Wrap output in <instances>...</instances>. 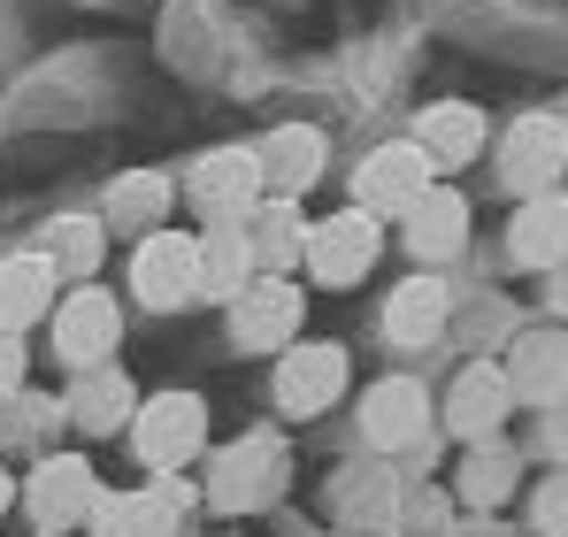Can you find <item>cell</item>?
Instances as JSON below:
<instances>
[{"mask_svg": "<svg viewBox=\"0 0 568 537\" xmlns=\"http://www.w3.org/2000/svg\"><path fill=\"white\" fill-rule=\"evenodd\" d=\"M62 415H70V430H78V438H123V430H131V415H139V384H131L115 361H108V368H85V376H70Z\"/></svg>", "mask_w": 568, "mask_h": 537, "instance_id": "cell-18", "label": "cell"}, {"mask_svg": "<svg viewBox=\"0 0 568 537\" xmlns=\"http://www.w3.org/2000/svg\"><path fill=\"white\" fill-rule=\"evenodd\" d=\"M93 507H100V468L85 460V453H47V460L23 476V515H31L39 537L85 530Z\"/></svg>", "mask_w": 568, "mask_h": 537, "instance_id": "cell-7", "label": "cell"}, {"mask_svg": "<svg viewBox=\"0 0 568 537\" xmlns=\"http://www.w3.org/2000/svg\"><path fill=\"white\" fill-rule=\"evenodd\" d=\"M530 530L538 537H568V468L538 476V492H530Z\"/></svg>", "mask_w": 568, "mask_h": 537, "instance_id": "cell-29", "label": "cell"}, {"mask_svg": "<svg viewBox=\"0 0 568 537\" xmlns=\"http://www.w3.org/2000/svg\"><path fill=\"white\" fill-rule=\"evenodd\" d=\"M239 231H246V246H254V268H262V276H284V268L300 262V246H307V215H300L292 200H270V192H262V207H254Z\"/></svg>", "mask_w": 568, "mask_h": 537, "instance_id": "cell-26", "label": "cell"}, {"mask_svg": "<svg viewBox=\"0 0 568 537\" xmlns=\"http://www.w3.org/2000/svg\"><path fill=\"white\" fill-rule=\"evenodd\" d=\"M499 354H507V361H499V376H507L515 407H554V399L568 392V331H561V323L515 331Z\"/></svg>", "mask_w": 568, "mask_h": 537, "instance_id": "cell-15", "label": "cell"}, {"mask_svg": "<svg viewBox=\"0 0 568 537\" xmlns=\"http://www.w3.org/2000/svg\"><path fill=\"white\" fill-rule=\"evenodd\" d=\"M538 453H546L554 468H568V392L554 407H538Z\"/></svg>", "mask_w": 568, "mask_h": 537, "instance_id": "cell-30", "label": "cell"}, {"mask_svg": "<svg viewBox=\"0 0 568 537\" xmlns=\"http://www.w3.org/2000/svg\"><path fill=\"white\" fill-rule=\"evenodd\" d=\"M178 200L207 231L246 223L262 207V162H254V146H207V154H192L185 178H178Z\"/></svg>", "mask_w": 568, "mask_h": 537, "instance_id": "cell-3", "label": "cell"}, {"mask_svg": "<svg viewBox=\"0 0 568 537\" xmlns=\"http://www.w3.org/2000/svg\"><path fill=\"white\" fill-rule=\"evenodd\" d=\"M16 507V476H8V460H0V515Z\"/></svg>", "mask_w": 568, "mask_h": 537, "instance_id": "cell-33", "label": "cell"}, {"mask_svg": "<svg viewBox=\"0 0 568 537\" xmlns=\"http://www.w3.org/2000/svg\"><path fill=\"white\" fill-rule=\"evenodd\" d=\"M170 207H178V178L170 170H123L108 184V200H100V231L146 239V231H170Z\"/></svg>", "mask_w": 568, "mask_h": 537, "instance_id": "cell-22", "label": "cell"}, {"mask_svg": "<svg viewBox=\"0 0 568 537\" xmlns=\"http://www.w3.org/2000/svg\"><path fill=\"white\" fill-rule=\"evenodd\" d=\"M123 438H131V460L146 476H185L207 453V399L200 392H146Z\"/></svg>", "mask_w": 568, "mask_h": 537, "instance_id": "cell-2", "label": "cell"}, {"mask_svg": "<svg viewBox=\"0 0 568 537\" xmlns=\"http://www.w3.org/2000/svg\"><path fill=\"white\" fill-rule=\"evenodd\" d=\"M507 415H515V392H507L499 361L454 368V384L438 399V430H454L462 446H484V438H507Z\"/></svg>", "mask_w": 568, "mask_h": 537, "instance_id": "cell-12", "label": "cell"}, {"mask_svg": "<svg viewBox=\"0 0 568 537\" xmlns=\"http://www.w3.org/2000/svg\"><path fill=\"white\" fill-rule=\"evenodd\" d=\"M384 338L399 346V354H423V346H438L446 331H454V284L446 276H430V268H415V276H399L392 292H384Z\"/></svg>", "mask_w": 568, "mask_h": 537, "instance_id": "cell-14", "label": "cell"}, {"mask_svg": "<svg viewBox=\"0 0 568 537\" xmlns=\"http://www.w3.org/2000/svg\"><path fill=\"white\" fill-rule=\"evenodd\" d=\"M54 300H62V284H54V268L39 262L31 246L0 262V331L31 338V331H39V323L54 315Z\"/></svg>", "mask_w": 568, "mask_h": 537, "instance_id": "cell-24", "label": "cell"}, {"mask_svg": "<svg viewBox=\"0 0 568 537\" xmlns=\"http://www.w3.org/2000/svg\"><path fill=\"white\" fill-rule=\"evenodd\" d=\"M430 430H438V407H430V392L415 376H377L362 392V438L377 453H415Z\"/></svg>", "mask_w": 568, "mask_h": 537, "instance_id": "cell-13", "label": "cell"}, {"mask_svg": "<svg viewBox=\"0 0 568 537\" xmlns=\"http://www.w3.org/2000/svg\"><path fill=\"white\" fill-rule=\"evenodd\" d=\"M31 254L54 268L62 292H78V284H93L100 262H108V231H100V215H54V223H39Z\"/></svg>", "mask_w": 568, "mask_h": 537, "instance_id": "cell-21", "label": "cell"}, {"mask_svg": "<svg viewBox=\"0 0 568 537\" xmlns=\"http://www.w3.org/2000/svg\"><path fill=\"white\" fill-rule=\"evenodd\" d=\"M47 346H54V361H62L70 376L108 368L115 346H123V307H115V292H100V284L62 292V300H54V315H47Z\"/></svg>", "mask_w": 568, "mask_h": 537, "instance_id": "cell-6", "label": "cell"}, {"mask_svg": "<svg viewBox=\"0 0 568 537\" xmlns=\"http://www.w3.org/2000/svg\"><path fill=\"white\" fill-rule=\"evenodd\" d=\"M307 323V292L292 276H254L239 300H231V346L239 354H284Z\"/></svg>", "mask_w": 568, "mask_h": 537, "instance_id": "cell-11", "label": "cell"}, {"mask_svg": "<svg viewBox=\"0 0 568 537\" xmlns=\"http://www.w3.org/2000/svg\"><path fill=\"white\" fill-rule=\"evenodd\" d=\"M131 300L146 315H185L200 300V231H146L131 246Z\"/></svg>", "mask_w": 568, "mask_h": 537, "instance_id": "cell-8", "label": "cell"}, {"mask_svg": "<svg viewBox=\"0 0 568 537\" xmlns=\"http://www.w3.org/2000/svg\"><path fill=\"white\" fill-rule=\"evenodd\" d=\"M262 268H254V246H246V231L231 223V231H200V300H239L246 284H254Z\"/></svg>", "mask_w": 568, "mask_h": 537, "instance_id": "cell-27", "label": "cell"}, {"mask_svg": "<svg viewBox=\"0 0 568 537\" xmlns=\"http://www.w3.org/2000/svg\"><path fill=\"white\" fill-rule=\"evenodd\" d=\"M399 246L430 268V276L446 262H462V254H469V200H462L454 184H430V192L399 215Z\"/></svg>", "mask_w": 568, "mask_h": 537, "instance_id": "cell-16", "label": "cell"}, {"mask_svg": "<svg viewBox=\"0 0 568 537\" xmlns=\"http://www.w3.org/2000/svg\"><path fill=\"white\" fill-rule=\"evenodd\" d=\"M561 123H568V100H561Z\"/></svg>", "mask_w": 568, "mask_h": 537, "instance_id": "cell-34", "label": "cell"}, {"mask_svg": "<svg viewBox=\"0 0 568 537\" xmlns=\"http://www.w3.org/2000/svg\"><path fill=\"white\" fill-rule=\"evenodd\" d=\"M0 430H8V446H31L39 460H47V438L54 430H70V415H62V399H39L31 384L8 399V415H0Z\"/></svg>", "mask_w": 568, "mask_h": 537, "instance_id": "cell-28", "label": "cell"}, {"mask_svg": "<svg viewBox=\"0 0 568 537\" xmlns=\"http://www.w3.org/2000/svg\"><path fill=\"white\" fill-rule=\"evenodd\" d=\"M430 184H446V178L415 154V139H392V146H369V154H362V170H354V207L377 215V223H399Z\"/></svg>", "mask_w": 568, "mask_h": 537, "instance_id": "cell-10", "label": "cell"}, {"mask_svg": "<svg viewBox=\"0 0 568 537\" xmlns=\"http://www.w3.org/2000/svg\"><path fill=\"white\" fill-rule=\"evenodd\" d=\"M178 530V507L162 484H131V492H100L85 537H170Z\"/></svg>", "mask_w": 568, "mask_h": 537, "instance_id": "cell-25", "label": "cell"}, {"mask_svg": "<svg viewBox=\"0 0 568 537\" xmlns=\"http://www.w3.org/2000/svg\"><path fill=\"white\" fill-rule=\"evenodd\" d=\"M499 184H507V200H538V192H561L568 178V123L561 108H530V115H515L507 131H499Z\"/></svg>", "mask_w": 568, "mask_h": 537, "instance_id": "cell-4", "label": "cell"}, {"mask_svg": "<svg viewBox=\"0 0 568 537\" xmlns=\"http://www.w3.org/2000/svg\"><path fill=\"white\" fill-rule=\"evenodd\" d=\"M546 315H554V323L568 331V262H561V268H546Z\"/></svg>", "mask_w": 568, "mask_h": 537, "instance_id": "cell-32", "label": "cell"}, {"mask_svg": "<svg viewBox=\"0 0 568 537\" xmlns=\"http://www.w3.org/2000/svg\"><path fill=\"white\" fill-rule=\"evenodd\" d=\"M484 108L476 100H430L423 115H415V154L430 162V170H469L476 154H484Z\"/></svg>", "mask_w": 568, "mask_h": 537, "instance_id": "cell-20", "label": "cell"}, {"mask_svg": "<svg viewBox=\"0 0 568 537\" xmlns=\"http://www.w3.org/2000/svg\"><path fill=\"white\" fill-rule=\"evenodd\" d=\"M23 384H31V354H23V338H16V331H0V407H8Z\"/></svg>", "mask_w": 568, "mask_h": 537, "instance_id": "cell-31", "label": "cell"}, {"mask_svg": "<svg viewBox=\"0 0 568 537\" xmlns=\"http://www.w3.org/2000/svg\"><path fill=\"white\" fill-rule=\"evenodd\" d=\"M254 162H262V192L300 207V192H315L323 170H331V146H323L315 123H277V131L254 146Z\"/></svg>", "mask_w": 568, "mask_h": 537, "instance_id": "cell-17", "label": "cell"}, {"mask_svg": "<svg viewBox=\"0 0 568 537\" xmlns=\"http://www.w3.org/2000/svg\"><path fill=\"white\" fill-rule=\"evenodd\" d=\"M284 476H292V446L262 423V430H246V438H231V446L207 453L200 492H207L215 515H262L270 499H284Z\"/></svg>", "mask_w": 568, "mask_h": 537, "instance_id": "cell-1", "label": "cell"}, {"mask_svg": "<svg viewBox=\"0 0 568 537\" xmlns=\"http://www.w3.org/2000/svg\"><path fill=\"white\" fill-rule=\"evenodd\" d=\"M346 376H354V361H346L338 338H292L277 354V368H270V399L292 423H315V415H331L346 399Z\"/></svg>", "mask_w": 568, "mask_h": 537, "instance_id": "cell-5", "label": "cell"}, {"mask_svg": "<svg viewBox=\"0 0 568 537\" xmlns=\"http://www.w3.org/2000/svg\"><path fill=\"white\" fill-rule=\"evenodd\" d=\"M384 262V223L377 215H362V207H338V215H315L307 223V246H300V268L315 276V284H362L369 268Z\"/></svg>", "mask_w": 568, "mask_h": 537, "instance_id": "cell-9", "label": "cell"}, {"mask_svg": "<svg viewBox=\"0 0 568 537\" xmlns=\"http://www.w3.org/2000/svg\"><path fill=\"white\" fill-rule=\"evenodd\" d=\"M523 484V446L507 438H484V446H462V468H454V499L476 507V515H499Z\"/></svg>", "mask_w": 568, "mask_h": 537, "instance_id": "cell-23", "label": "cell"}, {"mask_svg": "<svg viewBox=\"0 0 568 537\" xmlns=\"http://www.w3.org/2000/svg\"><path fill=\"white\" fill-rule=\"evenodd\" d=\"M568 262V192H538V200H515L507 215V268L523 276H546Z\"/></svg>", "mask_w": 568, "mask_h": 537, "instance_id": "cell-19", "label": "cell"}]
</instances>
